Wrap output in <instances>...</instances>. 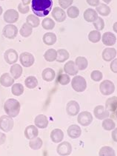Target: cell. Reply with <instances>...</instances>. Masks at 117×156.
<instances>
[{"instance_id": "24", "label": "cell", "mask_w": 117, "mask_h": 156, "mask_svg": "<svg viewBox=\"0 0 117 156\" xmlns=\"http://www.w3.org/2000/svg\"><path fill=\"white\" fill-rule=\"evenodd\" d=\"M43 42L45 43L46 45L48 46H51L53 45L56 42H57V35H56L54 33L52 32H48L44 34L42 37Z\"/></svg>"}, {"instance_id": "39", "label": "cell", "mask_w": 117, "mask_h": 156, "mask_svg": "<svg viewBox=\"0 0 117 156\" xmlns=\"http://www.w3.org/2000/svg\"><path fill=\"white\" fill-rule=\"evenodd\" d=\"M42 27L45 29V30H53L55 27V22L52 20L51 18H45L42 22Z\"/></svg>"}, {"instance_id": "51", "label": "cell", "mask_w": 117, "mask_h": 156, "mask_svg": "<svg viewBox=\"0 0 117 156\" xmlns=\"http://www.w3.org/2000/svg\"><path fill=\"white\" fill-rule=\"evenodd\" d=\"M32 2V0H22V3L24 5H28Z\"/></svg>"}, {"instance_id": "10", "label": "cell", "mask_w": 117, "mask_h": 156, "mask_svg": "<svg viewBox=\"0 0 117 156\" xmlns=\"http://www.w3.org/2000/svg\"><path fill=\"white\" fill-rule=\"evenodd\" d=\"M57 152L59 155L68 156L72 152V146L68 141L61 142L57 147Z\"/></svg>"}, {"instance_id": "52", "label": "cell", "mask_w": 117, "mask_h": 156, "mask_svg": "<svg viewBox=\"0 0 117 156\" xmlns=\"http://www.w3.org/2000/svg\"><path fill=\"white\" fill-rule=\"evenodd\" d=\"M113 30L115 33H116V34H117V22H116L114 24H113Z\"/></svg>"}, {"instance_id": "53", "label": "cell", "mask_w": 117, "mask_h": 156, "mask_svg": "<svg viewBox=\"0 0 117 156\" xmlns=\"http://www.w3.org/2000/svg\"><path fill=\"white\" fill-rule=\"evenodd\" d=\"M103 2H104V3H105V4H110V3L111 2V1H112V0H102Z\"/></svg>"}, {"instance_id": "43", "label": "cell", "mask_w": 117, "mask_h": 156, "mask_svg": "<svg viewBox=\"0 0 117 156\" xmlns=\"http://www.w3.org/2000/svg\"><path fill=\"white\" fill-rule=\"evenodd\" d=\"M93 26L96 30L101 31L104 29V21L101 17H98V19L93 22Z\"/></svg>"}, {"instance_id": "47", "label": "cell", "mask_w": 117, "mask_h": 156, "mask_svg": "<svg viewBox=\"0 0 117 156\" xmlns=\"http://www.w3.org/2000/svg\"><path fill=\"white\" fill-rule=\"evenodd\" d=\"M110 68H111L113 73H117V58H114V59L111 61V63L110 65Z\"/></svg>"}, {"instance_id": "23", "label": "cell", "mask_w": 117, "mask_h": 156, "mask_svg": "<svg viewBox=\"0 0 117 156\" xmlns=\"http://www.w3.org/2000/svg\"><path fill=\"white\" fill-rule=\"evenodd\" d=\"M50 138L53 143H61L64 138V133L60 129H54L50 133Z\"/></svg>"}, {"instance_id": "12", "label": "cell", "mask_w": 117, "mask_h": 156, "mask_svg": "<svg viewBox=\"0 0 117 156\" xmlns=\"http://www.w3.org/2000/svg\"><path fill=\"white\" fill-rule=\"evenodd\" d=\"M4 59L9 65H13L17 62L19 59V55L16 51L14 49H8L5 52Z\"/></svg>"}, {"instance_id": "48", "label": "cell", "mask_w": 117, "mask_h": 156, "mask_svg": "<svg viewBox=\"0 0 117 156\" xmlns=\"http://www.w3.org/2000/svg\"><path fill=\"white\" fill-rule=\"evenodd\" d=\"M86 2L90 6L93 7H97L100 4V1L99 0H86Z\"/></svg>"}, {"instance_id": "50", "label": "cell", "mask_w": 117, "mask_h": 156, "mask_svg": "<svg viewBox=\"0 0 117 156\" xmlns=\"http://www.w3.org/2000/svg\"><path fill=\"white\" fill-rule=\"evenodd\" d=\"M111 136H112V139L113 141L117 143V128H115L114 129H113Z\"/></svg>"}, {"instance_id": "9", "label": "cell", "mask_w": 117, "mask_h": 156, "mask_svg": "<svg viewBox=\"0 0 117 156\" xmlns=\"http://www.w3.org/2000/svg\"><path fill=\"white\" fill-rule=\"evenodd\" d=\"M20 61L23 67H30L34 64L35 58L33 54L28 52H24L20 55Z\"/></svg>"}, {"instance_id": "56", "label": "cell", "mask_w": 117, "mask_h": 156, "mask_svg": "<svg viewBox=\"0 0 117 156\" xmlns=\"http://www.w3.org/2000/svg\"><path fill=\"white\" fill-rule=\"evenodd\" d=\"M0 1H4V0H0Z\"/></svg>"}, {"instance_id": "8", "label": "cell", "mask_w": 117, "mask_h": 156, "mask_svg": "<svg viewBox=\"0 0 117 156\" xmlns=\"http://www.w3.org/2000/svg\"><path fill=\"white\" fill-rule=\"evenodd\" d=\"M19 12L14 9H8L5 12L3 18L4 21L8 24H13L19 20Z\"/></svg>"}, {"instance_id": "17", "label": "cell", "mask_w": 117, "mask_h": 156, "mask_svg": "<svg viewBox=\"0 0 117 156\" xmlns=\"http://www.w3.org/2000/svg\"><path fill=\"white\" fill-rule=\"evenodd\" d=\"M68 135L71 138L73 139H76L79 138L82 135V129L79 125L76 124H72L68 128Z\"/></svg>"}, {"instance_id": "3", "label": "cell", "mask_w": 117, "mask_h": 156, "mask_svg": "<svg viewBox=\"0 0 117 156\" xmlns=\"http://www.w3.org/2000/svg\"><path fill=\"white\" fill-rule=\"evenodd\" d=\"M71 86L77 93H82L87 88V81L82 76L76 75L71 81Z\"/></svg>"}, {"instance_id": "27", "label": "cell", "mask_w": 117, "mask_h": 156, "mask_svg": "<svg viewBox=\"0 0 117 156\" xmlns=\"http://www.w3.org/2000/svg\"><path fill=\"white\" fill-rule=\"evenodd\" d=\"M104 107L109 112H116L117 110V97L112 96L108 98V100L105 102V107Z\"/></svg>"}, {"instance_id": "14", "label": "cell", "mask_w": 117, "mask_h": 156, "mask_svg": "<svg viewBox=\"0 0 117 156\" xmlns=\"http://www.w3.org/2000/svg\"><path fill=\"white\" fill-rule=\"evenodd\" d=\"M80 110L79 105L77 101H71L67 104L66 106V112L71 116H76L78 115Z\"/></svg>"}, {"instance_id": "20", "label": "cell", "mask_w": 117, "mask_h": 156, "mask_svg": "<svg viewBox=\"0 0 117 156\" xmlns=\"http://www.w3.org/2000/svg\"><path fill=\"white\" fill-rule=\"evenodd\" d=\"M34 124L36 127L40 129H45L48 126V120L46 115L40 114L34 119Z\"/></svg>"}, {"instance_id": "18", "label": "cell", "mask_w": 117, "mask_h": 156, "mask_svg": "<svg viewBox=\"0 0 117 156\" xmlns=\"http://www.w3.org/2000/svg\"><path fill=\"white\" fill-rule=\"evenodd\" d=\"M117 51L113 48H107L102 52V58L105 62H111L116 58Z\"/></svg>"}, {"instance_id": "35", "label": "cell", "mask_w": 117, "mask_h": 156, "mask_svg": "<svg viewBox=\"0 0 117 156\" xmlns=\"http://www.w3.org/2000/svg\"><path fill=\"white\" fill-rule=\"evenodd\" d=\"M43 144L42 140L39 137H36V138H33L31 139L29 142V146L32 150H38L39 149L42 148Z\"/></svg>"}, {"instance_id": "13", "label": "cell", "mask_w": 117, "mask_h": 156, "mask_svg": "<svg viewBox=\"0 0 117 156\" xmlns=\"http://www.w3.org/2000/svg\"><path fill=\"white\" fill-rule=\"evenodd\" d=\"M52 16L54 20L58 22H63L66 20L67 14L64 9L60 7H56L52 10Z\"/></svg>"}, {"instance_id": "29", "label": "cell", "mask_w": 117, "mask_h": 156, "mask_svg": "<svg viewBox=\"0 0 117 156\" xmlns=\"http://www.w3.org/2000/svg\"><path fill=\"white\" fill-rule=\"evenodd\" d=\"M75 64L79 70H85L88 66V61L85 57L78 56L75 60Z\"/></svg>"}, {"instance_id": "40", "label": "cell", "mask_w": 117, "mask_h": 156, "mask_svg": "<svg viewBox=\"0 0 117 156\" xmlns=\"http://www.w3.org/2000/svg\"><path fill=\"white\" fill-rule=\"evenodd\" d=\"M102 127L104 130L106 131H111L115 129V126H116V124L113 121L112 119H106L103 121L102 122Z\"/></svg>"}, {"instance_id": "22", "label": "cell", "mask_w": 117, "mask_h": 156, "mask_svg": "<svg viewBox=\"0 0 117 156\" xmlns=\"http://www.w3.org/2000/svg\"><path fill=\"white\" fill-rule=\"evenodd\" d=\"M14 80L15 79L12 77V76L10 73H5L0 77V84L5 87H9L14 84Z\"/></svg>"}, {"instance_id": "33", "label": "cell", "mask_w": 117, "mask_h": 156, "mask_svg": "<svg viewBox=\"0 0 117 156\" xmlns=\"http://www.w3.org/2000/svg\"><path fill=\"white\" fill-rule=\"evenodd\" d=\"M26 23L28 24L33 28L34 27H37L40 25V20L39 18H38L37 16L35 14H30L26 18Z\"/></svg>"}, {"instance_id": "36", "label": "cell", "mask_w": 117, "mask_h": 156, "mask_svg": "<svg viewBox=\"0 0 117 156\" xmlns=\"http://www.w3.org/2000/svg\"><path fill=\"white\" fill-rule=\"evenodd\" d=\"M99 156H116V152L112 147L109 146L102 147L99 152Z\"/></svg>"}, {"instance_id": "2", "label": "cell", "mask_w": 117, "mask_h": 156, "mask_svg": "<svg viewBox=\"0 0 117 156\" xmlns=\"http://www.w3.org/2000/svg\"><path fill=\"white\" fill-rule=\"evenodd\" d=\"M20 103L15 98H9L5 102L4 110L7 115L11 118H15L20 114Z\"/></svg>"}, {"instance_id": "19", "label": "cell", "mask_w": 117, "mask_h": 156, "mask_svg": "<svg viewBox=\"0 0 117 156\" xmlns=\"http://www.w3.org/2000/svg\"><path fill=\"white\" fill-rule=\"evenodd\" d=\"M99 14L93 8H88L84 12V19L88 22H93L97 20Z\"/></svg>"}, {"instance_id": "28", "label": "cell", "mask_w": 117, "mask_h": 156, "mask_svg": "<svg viewBox=\"0 0 117 156\" xmlns=\"http://www.w3.org/2000/svg\"><path fill=\"white\" fill-rule=\"evenodd\" d=\"M96 11L97 12L98 14L102 16H108L111 13V9L107 4H99L98 6L96 7Z\"/></svg>"}, {"instance_id": "1", "label": "cell", "mask_w": 117, "mask_h": 156, "mask_svg": "<svg viewBox=\"0 0 117 156\" xmlns=\"http://www.w3.org/2000/svg\"><path fill=\"white\" fill-rule=\"evenodd\" d=\"M53 0H32L31 10L38 17L47 16L51 11Z\"/></svg>"}, {"instance_id": "55", "label": "cell", "mask_w": 117, "mask_h": 156, "mask_svg": "<svg viewBox=\"0 0 117 156\" xmlns=\"http://www.w3.org/2000/svg\"><path fill=\"white\" fill-rule=\"evenodd\" d=\"M115 115H116V119H117V110H116V112H115Z\"/></svg>"}, {"instance_id": "45", "label": "cell", "mask_w": 117, "mask_h": 156, "mask_svg": "<svg viewBox=\"0 0 117 156\" xmlns=\"http://www.w3.org/2000/svg\"><path fill=\"white\" fill-rule=\"evenodd\" d=\"M59 5L60 6V8H62V9H68L69 7H71L72 5L73 0H58Z\"/></svg>"}, {"instance_id": "54", "label": "cell", "mask_w": 117, "mask_h": 156, "mask_svg": "<svg viewBox=\"0 0 117 156\" xmlns=\"http://www.w3.org/2000/svg\"><path fill=\"white\" fill-rule=\"evenodd\" d=\"M2 13H3V9H2V8L0 6V16L2 14Z\"/></svg>"}, {"instance_id": "46", "label": "cell", "mask_w": 117, "mask_h": 156, "mask_svg": "<svg viewBox=\"0 0 117 156\" xmlns=\"http://www.w3.org/2000/svg\"><path fill=\"white\" fill-rule=\"evenodd\" d=\"M30 8L27 5H24L22 3H20L18 5V11L22 14H26L29 12Z\"/></svg>"}, {"instance_id": "21", "label": "cell", "mask_w": 117, "mask_h": 156, "mask_svg": "<svg viewBox=\"0 0 117 156\" xmlns=\"http://www.w3.org/2000/svg\"><path fill=\"white\" fill-rule=\"evenodd\" d=\"M39 135V130L35 125H29L24 129V136L27 139L31 140L33 138H36Z\"/></svg>"}, {"instance_id": "16", "label": "cell", "mask_w": 117, "mask_h": 156, "mask_svg": "<svg viewBox=\"0 0 117 156\" xmlns=\"http://www.w3.org/2000/svg\"><path fill=\"white\" fill-rule=\"evenodd\" d=\"M64 71L69 76H76L79 73V70L76 67L75 62L68 61L64 66Z\"/></svg>"}, {"instance_id": "38", "label": "cell", "mask_w": 117, "mask_h": 156, "mask_svg": "<svg viewBox=\"0 0 117 156\" xmlns=\"http://www.w3.org/2000/svg\"><path fill=\"white\" fill-rule=\"evenodd\" d=\"M24 87L22 84L20 83H16L13 84V86L11 87V92L12 94L16 96H20L21 95L23 94L24 93Z\"/></svg>"}, {"instance_id": "34", "label": "cell", "mask_w": 117, "mask_h": 156, "mask_svg": "<svg viewBox=\"0 0 117 156\" xmlns=\"http://www.w3.org/2000/svg\"><path fill=\"white\" fill-rule=\"evenodd\" d=\"M38 84H39V82H38L37 79L34 76H28L24 80V84L29 89H34L35 87L38 86Z\"/></svg>"}, {"instance_id": "42", "label": "cell", "mask_w": 117, "mask_h": 156, "mask_svg": "<svg viewBox=\"0 0 117 156\" xmlns=\"http://www.w3.org/2000/svg\"><path fill=\"white\" fill-rule=\"evenodd\" d=\"M67 15L70 18L76 19L79 15V10L76 6H71L68 8Z\"/></svg>"}, {"instance_id": "44", "label": "cell", "mask_w": 117, "mask_h": 156, "mask_svg": "<svg viewBox=\"0 0 117 156\" xmlns=\"http://www.w3.org/2000/svg\"><path fill=\"white\" fill-rule=\"evenodd\" d=\"M91 79L94 81H100L103 78V74L101 71L99 70H93L90 74Z\"/></svg>"}, {"instance_id": "30", "label": "cell", "mask_w": 117, "mask_h": 156, "mask_svg": "<svg viewBox=\"0 0 117 156\" xmlns=\"http://www.w3.org/2000/svg\"><path fill=\"white\" fill-rule=\"evenodd\" d=\"M57 51L55 49L50 48L48 49V51H45L44 53V58L48 62H53L54 61L57 60Z\"/></svg>"}, {"instance_id": "37", "label": "cell", "mask_w": 117, "mask_h": 156, "mask_svg": "<svg viewBox=\"0 0 117 156\" xmlns=\"http://www.w3.org/2000/svg\"><path fill=\"white\" fill-rule=\"evenodd\" d=\"M102 39V35L100 34V31L99 30H92L89 33L88 39L90 42L97 43Z\"/></svg>"}, {"instance_id": "26", "label": "cell", "mask_w": 117, "mask_h": 156, "mask_svg": "<svg viewBox=\"0 0 117 156\" xmlns=\"http://www.w3.org/2000/svg\"><path fill=\"white\" fill-rule=\"evenodd\" d=\"M22 67L18 64H13L10 68V73L14 79H20L22 74Z\"/></svg>"}, {"instance_id": "25", "label": "cell", "mask_w": 117, "mask_h": 156, "mask_svg": "<svg viewBox=\"0 0 117 156\" xmlns=\"http://www.w3.org/2000/svg\"><path fill=\"white\" fill-rule=\"evenodd\" d=\"M42 79L44 81L50 82V81H52L55 79L56 73L52 68L48 67V68H45L42 71Z\"/></svg>"}, {"instance_id": "7", "label": "cell", "mask_w": 117, "mask_h": 156, "mask_svg": "<svg viewBox=\"0 0 117 156\" xmlns=\"http://www.w3.org/2000/svg\"><path fill=\"white\" fill-rule=\"evenodd\" d=\"M77 120L79 124L82 126H89L93 121V115L88 111H83L79 113Z\"/></svg>"}, {"instance_id": "5", "label": "cell", "mask_w": 117, "mask_h": 156, "mask_svg": "<svg viewBox=\"0 0 117 156\" xmlns=\"http://www.w3.org/2000/svg\"><path fill=\"white\" fill-rule=\"evenodd\" d=\"M99 90L104 96L113 94L115 91V85L113 81L110 80L103 81L99 85Z\"/></svg>"}, {"instance_id": "31", "label": "cell", "mask_w": 117, "mask_h": 156, "mask_svg": "<svg viewBox=\"0 0 117 156\" xmlns=\"http://www.w3.org/2000/svg\"><path fill=\"white\" fill-rule=\"evenodd\" d=\"M69 57L70 54L68 51L64 49H59L57 51V57L56 61L59 63H62V62H64L68 59Z\"/></svg>"}, {"instance_id": "15", "label": "cell", "mask_w": 117, "mask_h": 156, "mask_svg": "<svg viewBox=\"0 0 117 156\" xmlns=\"http://www.w3.org/2000/svg\"><path fill=\"white\" fill-rule=\"evenodd\" d=\"M102 43L106 46H113L116 44V37L113 33L111 32H105L104 33L102 36Z\"/></svg>"}, {"instance_id": "49", "label": "cell", "mask_w": 117, "mask_h": 156, "mask_svg": "<svg viewBox=\"0 0 117 156\" xmlns=\"http://www.w3.org/2000/svg\"><path fill=\"white\" fill-rule=\"evenodd\" d=\"M6 141V136L5 133L0 132V145H2Z\"/></svg>"}, {"instance_id": "41", "label": "cell", "mask_w": 117, "mask_h": 156, "mask_svg": "<svg viewBox=\"0 0 117 156\" xmlns=\"http://www.w3.org/2000/svg\"><path fill=\"white\" fill-rule=\"evenodd\" d=\"M57 82L61 85H68L71 82V77L67 73H60L57 77Z\"/></svg>"}, {"instance_id": "4", "label": "cell", "mask_w": 117, "mask_h": 156, "mask_svg": "<svg viewBox=\"0 0 117 156\" xmlns=\"http://www.w3.org/2000/svg\"><path fill=\"white\" fill-rule=\"evenodd\" d=\"M14 126V121L9 115H2L0 117V129L5 133H8Z\"/></svg>"}, {"instance_id": "32", "label": "cell", "mask_w": 117, "mask_h": 156, "mask_svg": "<svg viewBox=\"0 0 117 156\" xmlns=\"http://www.w3.org/2000/svg\"><path fill=\"white\" fill-rule=\"evenodd\" d=\"M33 27L30 26L27 23H24L22 25L20 30V35L24 38H27L32 34Z\"/></svg>"}, {"instance_id": "11", "label": "cell", "mask_w": 117, "mask_h": 156, "mask_svg": "<svg viewBox=\"0 0 117 156\" xmlns=\"http://www.w3.org/2000/svg\"><path fill=\"white\" fill-rule=\"evenodd\" d=\"M94 116L98 120H104L110 115V112L105 107L102 105H98L93 110Z\"/></svg>"}, {"instance_id": "6", "label": "cell", "mask_w": 117, "mask_h": 156, "mask_svg": "<svg viewBox=\"0 0 117 156\" xmlns=\"http://www.w3.org/2000/svg\"><path fill=\"white\" fill-rule=\"evenodd\" d=\"M2 34L5 38L8 39H13L18 34V28L13 24H8L3 27Z\"/></svg>"}]
</instances>
